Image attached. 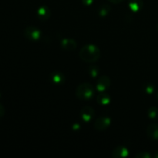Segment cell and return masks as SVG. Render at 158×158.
Returning a JSON list of instances; mask_svg holds the SVG:
<instances>
[{
    "instance_id": "obj_1",
    "label": "cell",
    "mask_w": 158,
    "mask_h": 158,
    "mask_svg": "<svg viewBox=\"0 0 158 158\" xmlns=\"http://www.w3.org/2000/svg\"><path fill=\"white\" fill-rule=\"evenodd\" d=\"M79 56L82 60L86 63H95L100 57V50L94 44H88L80 49Z\"/></svg>"
},
{
    "instance_id": "obj_2",
    "label": "cell",
    "mask_w": 158,
    "mask_h": 158,
    "mask_svg": "<svg viewBox=\"0 0 158 158\" xmlns=\"http://www.w3.org/2000/svg\"><path fill=\"white\" fill-rule=\"evenodd\" d=\"M77 97L82 100H87L92 98L94 95V86L88 83L79 85L75 91Z\"/></svg>"
},
{
    "instance_id": "obj_3",
    "label": "cell",
    "mask_w": 158,
    "mask_h": 158,
    "mask_svg": "<svg viewBox=\"0 0 158 158\" xmlns=\"http://www.w3.org/2000/svg\"><path fill=\"white\" fill-rule=\"evenodd\" d=\"M24 36L29 41L36 42L41 38L42 32L38 28L34 27V26H29L25 29Z\"/></svg>"
},
{
    "instance_id": "obj_4",
    "label": "cell",
    "mask_w": 158,
    "mask_h": 158,
    "mask_svg": "<svg viewBox=\"0 0 158 158\" xmlns=\"http://www.w3.org/2000/svg\"><path fill=\"white\" fill-rule=\"evenodd\" d=\"M111 123L110 117L107 116H101L97 119V120L94 123V127L97 131H104L106 130L110 127Z\"/></svg>"
},
{
    "instance_id": "obj_5",
    "label": "cell",
    "mask_w": 158,
    "mask_h": 158,
    "mask_svg": "<svg viewBox=\"0 0 158 158\" xmlns=\"http://www.w3.org/2000/svg\"><path fill=\"white\" fill-rule=\"evenodd\" d=\"M95 111L93 107L89 106H86L80 110V117L82 120L85 122H89L94 117Z\"/></svg>"
},
{
    "instance_id": "obj_6",
    "label": "cell",
    "mask_w": 158,
    "mask_h": 158,
    "mask_svg": "<svg viewBox=\"0 0 158 158\" xmlns=\"http://www.w3.org/2000/svg\"><path fill=\"white\" fill-rule=\"evenodd\" d=\"M110 86V80L107 76H103L99 78L97 83V89L100 92H104Z\"/></svg>"
},
{
    "instance_id": "obj_7",
    "label": "cell",
    "mask_w": 158,
    "mask_h": 158,
    "mask_svg": "<svg viewBox=\"0 0 158 158\" xmlns=\"http://www.w3.org/2000/svg\"><path fill=\"white\" fill-rule=\"evenodd\" d=\"M146 133L148 137L151 140H158V123H153L148 127L146 130Z\"/></svg>"
},
{
    "instance_id": "obj_8",
    "label": "cell",
    "mask_w": 158,
    "mask_h": 158,
    "mask_svg": "<svg viewBox=\"0 0 158 158\" xmlns=\"http://www.w3.org/2000/svg\"><path fill=\"white\" fill-rule=\"evenodd\" d=\"M37 17L40 19L42 21H46V20L49 19V17L51 15L50 10H49V8L46 6H40V8L37 10Z\"/></svg>"
},
{
    "instance_id": "obj_9",
    "label": "cell",
    "mask_w": 158,
    "mask_h": 158,
    "mask_svg": "<svg viewBox=\"0 0 158 158\" xmlns=\"http://www.w3.org/2000/svg\"><path fill=\"white\" fill-rule=\"evenodd\" d=\"M50 79L54 84L56 85H63L65 83V76L63 73L60 71H55L52 72L50 75Z\"/></svg>"
},
{
    "instance_id": "obj_10",
    "label": "cell",
    "mask_w": 158,
    "mask_h": 158,
    "mask_svg": "<svg viewBox=\"0 0 158 158\" xmlns=\"http://www.w3.org/2000/svg\"><path fill=\"white\" fill-rule=\"evenodd\" d=\"M129 155V151L127 148L123 146H118L114 148L112 152V157L115 158L126 157Z\"/></svg>"
},
{
    "instance_id": "obj_11",
    "label": "cell",
    "mask_w": 158,
    "mask_h": 158,
    "mask_svg": "<svg viewBox=\"0 0 158 158\" xmlns=\"http://www.w3.org/2000/svg\"><path fill=\"white\" fill-rule=\"evenodd\" d=\"M77 42L72 39H63L61 41V46L63 49L67 51H72L77 48Z\"/></svg>"
},
{
    "instance_id": "obj_12",
    "label": "cell",
    "mask_w": 158,
    "mask_h": 158,
    "mask_svg": "<svg viewBox=\"0 0 158 158\" xmlns=\"http://www.w3.org/2000/svg\"><path fill=\"white\" fill-rule=\"evenodd\" d=\"M128 6L133 12H137L141 10L143 6V0H129Z\"/></svg>"
},
{
    "instance_id": "obj_13",
    "label": "cell",
    "mask_w": 158,
    "mask_h": 158,
    "mask_svg": "<svg viewBox=\"0 0 158 158\" xmlns=\"http://www.w3.org/2000/svg\"><path fill=\"white\" fill-rule=\"evenodd\" d=\"M110 96L106 93H102L97 97V101L101 105H107L110 103Z\"/></svg>"
},
{
    "instance_id": "obj_14",
    "label": "cell",
    "mask_w": 158,
    "mask_h": 158,
    "mask_svg": "<svg viewBox=\"0 0 158 158\" xmlns=\"http://www.w3.org/2000/svg\"><path fill=\"white\" fill-rule=\"evenodd\" d=\"M148 115L152 120H157L158 119V108L153 106L149 108L148 110Z\"/></svg>"
},
{
    "instance_id": "obj_15",
    "label": "cell",
    "mask_w": 158,
    "mask_h": 158,
    "mask_svg": "<svg viewBox=\"0 0 158 158\" xmlns=\"http://www.w3.org/2000/svg\"><path fill=\"white\" fill-rule=\"evenodd\" d=\"M110 11V6H108V5H103V6H100L98 9V12L100 14V16L104 17L106 15H108V13Z\"/></svg>"
},
{
    "instance_id": "obj_16",
    "label": "cell",
    "mask_w": 158,
    "mask_h": 158,
    "mask_svg": "<svg viewBox=\"0 0 158 158\" xmlns=\"http://www.w3.org/2000/svg\"><path fill=\"white\" fill-rule=\"evenodd\" d=\"M88 72H89V75L93 77H96L99 73V68L97 66H91L88 69Z\"/></svg>"
},
{
    "instance_id": "obj_17",
    "label": "cell",
    "mask_w": 158,
    "mask_h": 158,
    "mask_svg": "<svg viewBox=\"0 0 158 158\" xmlns=\"http://www.w3.org/2000/svg\"><path fill=\"white\" fill-rule=\"evenodd\" d=\"M135 157L137 158H151V155L149 154V153L143 151V152L138 153V154H137Z\"/></svg>"
},
{
    "instance_id": "obj_18",
    "label": "cell",
    "mask_w": 158,
    "mask_h": 158,
    "mask_svg": "<svg viewBox=\"0 0 158 158\" xmlns=\"http://www.w3.org/2000/svg\"><path fill=\"white\" fill-rule=\"evenodd\" d=\"M154 86H153L152 85L149 84V85H147L145 90H146V92L148 93V94H152V93L154 92Z\"/></svg>"
},
{
    "instance_id": "obj_19",
    "label": "cell",
    "mask_w": 158,
    "mask_h": 158,
    "mask_svg": "<svg viewBox=\"0 0 158 158\" xmlns=\"http://www.w3.org/2000/svg\"><path fill=\"white\" fill-rule=\"evenodd\" d=\"M4 114H5L4 106H3L2 104H0V119H1L2 117H3Z\"/></svg>"
},
{
    "instance_id": "obj_20",
    "label": "cell",
    "mask_w": 158,
    "mask_h": 158,
    "mask_svg": "<svg viewBox=\"0 0 158 158\" xmlns=\"http://www.w3.org/2000/svg\"><path fill=\"white\" fill-rule=\"evenodd\" d=\"M94 2V0H83V3L86 6H89Z\"/></svg>"
},
{
    "instance_id": "obj_21",
    "label": "cell",
    "mask_w": 158,
    "mask_h": 158,
    "mask_svg": "<svg viewBox=\"0 0 158 158\" xmlns=\"http://www.w3.org/2000/svg\"><path fill=\"white\" fill-rule=\"evenodd\" d=\"M108 1L110 2L111 3H114V4H118V3H120L121 2H123V0H108Z\"/></svg>"
},
{
    "instance_id": "obj_22",
    "label": "cell",
    "mask_w": 158,
    "mask_h": 158,
    "mask_svg": "<svg viewBox=\"0 0 158 158\" xmlns=\"http://www.w3.org/2000/svg\"><path fill=\"white\" fill-rule=\"evenodd\" d=\"M154 157H155L156 158H158V151H157V152H156V154H155V155H154Z\"/></svg>"
},
{
    "instance_id": "obj_23",
    "label": "cell",
    "mask_w": 158,
    "mask_h": 158,
    "mask_svg": "<svg viewBox=\"0 0 158 158\" xmlns=\"http://www.w3.org/2000/svg\"><path fill=\"white\" fill-rule=\"evenodd\" d=\"M157 100H158V92H157Z\"/></svg>"
},
{
    "instance_id": "obj_24",
    "label": "cell",
    "mask_w": 158,
    "mask_h": 158,
    "mask_svg": "<svg viewBox=\"0 0 158 158\" xmlns=\"http://www.w3.org/2000/svg\"><path fill=\"white\" fill-rule=\"evenodd\" d=\"M157 30H158V23H157Z\"/></svg>"
}]
</instances>
